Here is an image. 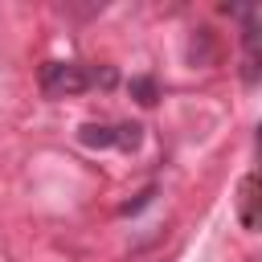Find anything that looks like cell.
I'll list each match as a JSON object with an SVG mask.
<instances>
[{
	"instance_id": "cell-5",
	"label": "cell",
	"mask_w": 262,
	"mask_h": 262,
	"mask_svg": "<svg viewBox=\"0 0 262 262\" xmlns=\"http://www.w3.org/2000/svg\"><path fill=\"white\" fill-rule=\"evenodd\" d=\"M131 94H135L143 106H151V102H156V82H151V78H135V82H131Z\"/></svg>"
},
{
	"instance_id": "cell-3",
	"label": "cell",
	"mask_w": 262,
	"mask_h": 262,
	"mask_svg": "<svg viewBox=\"0 0 262 262\" xmlns=\"http://www.w3.org/2000/svg\"><path fill=\"white\" fill-rule=\"evenodd\" d=\"M78 139L86 147H115V127H102V123H86L78 131Z\"/></svg>"
},
{
	"instance_id": "cell-1",
	"label": "cell",
	"mask_w": 262,
	"mask_h": 262,
	"mask_svg": "<svg viewBox=\"0 0 262 262\" xmlns=\"http://www.w3.org/2000/svg\"><path fill=\"white\" fill-rule=\"evenodd\" d=\"M86 86H90V74H86V66H78V61H49V66L41 70V90H45L49 98L82 94Z\"/></svg>"
},
{
	"instance_id": "cell-2",
	"label": "cell",
	"mask_w": 262,
	"mask_h": 262,
	"mask_svg": "<svg viewBox=\"0 0 262 262\" xmlns=\"http://www.w3.org/2000/svg\"><path fill=\"white\" fill-rule=\"evenodd\" d=\"M237 217L246 229H258V176H242V188H237Z\"/></svg>"
},
{
	"instance_id": "cell-4",
	"label": "cell",
	"mask_w": 262,
	"mask_h": 262,
	"mask_svg": "<svg viewBox=\"0 0 262 262\" xmlns=\"http://www.w3.org/2000/svg\"><path fill=\"white\" fill-rule=\"evenodd\" d=\"M139 139H143V127H139V123H123V127H115V147L135 151V147H139Z\"/></svg>"
}]
</instances>
